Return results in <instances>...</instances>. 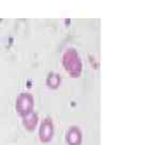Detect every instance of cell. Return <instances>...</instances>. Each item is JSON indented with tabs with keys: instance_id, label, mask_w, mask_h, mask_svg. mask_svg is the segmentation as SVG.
Listing matches in <instances>:
<instances>
[{
	"instance_id": "cell-6",
	"label": "cell",
	"mask_w": 154,
	"mask_h": 145,
	"mask_svg": "<svg viewBox=\"0 0 154 145\" xmlns=\"http://www.w3.org/2000/svg\"><path fill=\"white\" fill-rule=\"evenodd\" d=\"M61 81H62V79H61V76L59 74H57V73H49L47 76V79H46V85H47L51 89H57L58 87L61 85Z\"/></svg>"
},
{
	"instance_id": "cell-3",
	"label": "cell",
	"mask_w": 154,
	"mask_h": 145,
	"mask_svg": "<svg viewBox=\"0 0 154 145\" xmlns=\"http://www.w3.org/2000/svg\"><path fill=\"white\" fill-rule=\"evenodd\" d=\"M55 135V125L51 117H46L42 121L38 127V139L43 144L51 142Z\"/></svg>"
},
{
	"instance_id": "cell-2",
	"label": "cell",
	"mask_w": 154,
	"mask_h": 145,
	"mask_svg": "<svg viewBox=\"0 0 154 145\" xmlns=\"http://www.w3.org/2000/svg\"><path fill=\"white\" fill-rule=\"evenodd\" d=\"M34 108V99L33 96L29 92H22L17 97L15 102V110L20 116L33 111Z\"/></svg>"
},
{
	"instance_id": "cell-4",
	"label": "cell",
	"mask_w": 154,
	"mask_h": 145,
	"mask_svg": "<svg viewBox=\"0 0 154 145\" xmlns=\"http://www.w3.org/2000/svg\"><path fill=\"white\" fill-rule=\"evenodd\" d=\"M65 142L67 145H82V132L78 126H72L65 132Z\"/></svg>"
},
{
	"instance_id": "cell-1",
	"label": "cell",
	"mask_w": 154,
	"mask_h": 145,
	"mask_svg": "<svg viewBox=\"0 0 154 145\" xmlns=\"http://www.w3.org/2000/svg\"><path fill=\"white\" fill-rule=\"evenodd\" d=\"M62 65L71 77L77 79L82 75V63L79 54L74 48H67L62 56Z\"/></svg>"
},
{
	"instance_id": "cell-5",
	"label": "cell",
	"mask_w": 154,
	"mask_h": 145,
	"mask_svg": "<svg viewBox=\"0 0 154 145\" xmlns=\"http://www.w3.org/2000/svg\"><path fill=\"white\" fill-rule=\"evenodd\" d=\"M22 117V124L24 128L29 132H33L38 127V116L34 111L29 112L25 115L20 116Z\"/></svg>"
}]
</instances>
